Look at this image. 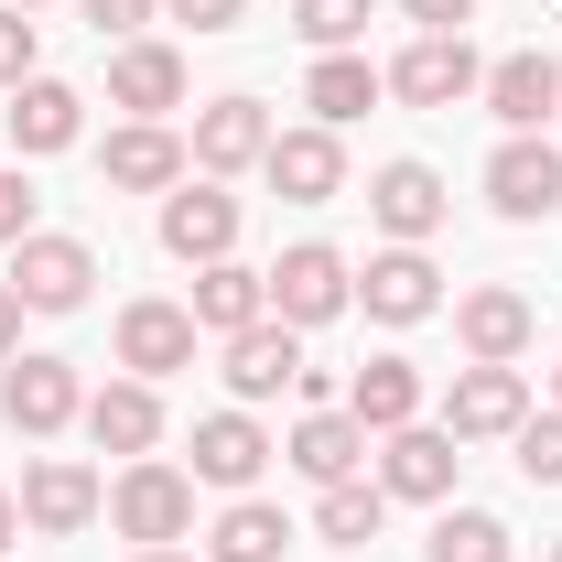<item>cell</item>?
Wrapping results in <instances>:
<instances>
[{"label": "cell", "mask_w": 562, "mask_h": 562, "mask_svg": "<svg viewBox=\"0 0 562 562\" xmlns=\"http://www.w3.org/2000/svg\"><path fill=\"white\" fill-rule=\"evenodd\" d=\"M87 281H98V249H87V238H44V227H33V238L11 249V292H22V314H76Z\"/></svg>", "instance_id": "obj_3"}, {"label": "cell", "mask_w": 562, "mask_h": 562, "mask_svg": "<svg viewBox=\"0 0 562 562\" xmlns=\"http://www.w3.org/2000/svg\"><path fill=\"white\" fill-rule=\"evenodd\" d=\"M281 454H292V465H303L314 487H347L357 465H368V422H357V412H303Z\"/></svg>", "instance_id": "obj_21"}, {"label": "cell", "mask_w": 562, "mask_h": 562, "mask_svg": "<svg viewBox=\"0 0 562 562\" xmlns=\"http://www.w3.org/2000/svg\"><path fill=\"white\" fill-rule=\"evenodd\" d=\"M476 98H487V109H497V120H508V131H541V120H552V109H562V66H552V55H541V44H530V55H497Z\"/></svg>", "instance_id": "obj_19"}, {"label": "cell", "mask_w": 562, "mask_h": 562, "mask_svg": "<svg viewBox=\"0 0 562 562\" xmlns=\"http://www.w3.org/2000/svg\"><path fill=\"white\" fill-rule=\"evenodd\" d=\"M22 519H33V530H55V541H76V530L98 519V476H87L76 454H44V465L22 476Z\"/></svg>", "instance_id": "obj_20"}, {"label": "cell", "mask_w": 562, "mask_h": 562, "mask_svg": "<svg viewBox=\"0 0 562 562\" xmlns=\"http://www.w3.org/2000/svg\"><path fill=\"white\" fill-rule=\"evenodd\" d=\"M368 11H379V0H292V33L325 44V55H347L357 33H368Z\"/></svg>", "instance_id": "obj_31"}, {"label": "cell", "mask_w": 562, "mask_h": 562, "mask_svg": "<svg viewBox=\"0 0 562 562\" xmlns=\"http://www.w3.org/2000/svg\"><path fill=\"white\" fill-rule=\"evenodd\" d=\"M162 11H173V22H195V33H238V11H249V0H162Z\"/></svg>", "instance_id": "obj_36"}, {"label": "cell", "mask_w": 562, "mask_h": 562, "mask_svg": "<svg viewBox=\"0 0 562 562\" xmlns=\"http://www.w3.org/2000/svg\"><path fill=\"white\" fill-rule=\"evenodd\" d=\"M109 519L131 530L140 552H173V541L195 530V476H184V465H151V454H140L131 476L109 487Z\"/></svg>", "instance_id": "obj_1"}, {"label": "cell", "mask_w": 562, "mask_h": 562, "mask_svg": "<svg viewBox=\"0 0 562 562\" xmlns=\"http://www.w3.org/2000/svg\"><path fill=\"white\" fill-rule=\"evenodd\" d=\"M443 206H454V195H443V173H432V162H390V173L368 184V216H379L401 249H422V238L443 227Z\"/></svg>", "instance_id": "obj_11"}, {"label": "cell", "mask_w": 562, "mask_h": 562, "mask_svg": "<svg viewBox=\"0 0 562 562\" xmlns=\"http://www.w3.org/2000/svg\"><path fill=\"white\" fill-rule=\"evenodd\" d=\"M195 336H206V325H195L184 303H131V314H120V368H131V379H173V368H195Z\"/></svg>", "instance_id": "obj_9"}, {"label": "cell", "mask_w": 562, "mask_h": 562, "mask_svg": "<svg viewBox=\"0 0 562 562\" xmlns=\"http://www.w3.org/2000/svg\"><path fill=\"white\" fill-rule=\"evenodd\" d=\"M76 11H87V22H98V33H140V22H151V11H162V0H76Z\"/></svg>", "instance_id": "obj_35"}, {"label": "cell", "mask_w": 562, "mask_h": 562, "mask_svg": "<svg viewBox=\"0 0 562 562\" xmlns=\"http://www.w3.org/2000/svg\"><path fill=\"white\" fill-rule=\"evenodd\" d=\"M552 562H562V541H552Z\"/></svg>", "instance_id": "obj_43"}, {"label": "cell", "mask_w": 562, "mask_h": 562, "mask_svg": "<svg viewBox=\"0 0 562 562\" xmlns=\"http://www.w3.org/2000/svg\"><path fill=\"white\" fill-rule=\"evenodd\" d=\"M260 173H271L292 206H325V195L347 184V151H336V131L314 120V131H271V162H260Z\"/></svg>", "instance_id": "obj_12"}, {"label": "cell", "mask_w": 562, "mask_h": 562, "mask_svg": "<svg viewBox=\"0 0 562 562\" xmlns=\"http://www.w3.org/2000/svg\"><path fill=\"white\" fill-rule=\"evenodd\" d=\"M22 336V292H11V271H0V347Z\"/></svg>", "instance_id": "obj_38"}, {"label": "cell", "mask_w": 562, "mask_h": 562, "mask_svg": "<svg viewBox=\"0 0 562 562\" xmlns=\"http://www.w3.org/2000/svg\"><path fill=\"white\" fill-rule=\"evenodd\" d=\"M357 303V281H347V260L325 249V238H303V249H281V271H271V325H336Z\"/></svg>", "instance_id": "obj_2"}, {"label": "cell", "mask_w": 562, "mask_h": 562, "mask_svg": "<svg viewBox=\"0 0 562 562\" xmlns=\"http://www.w3.org/2000/svg\"><path fill=\"white\" fill-rule=\"evenodd\" d=\"M162 249L173 260H227L238 249V195H216V184H184V195H162Z\"/></svg>", "instance_id": "obj_10"}, {"label": "cell", "mask_w": 562, "mask_h": 562, "mask_svg": "<svg viewBox=\"0 0 562 562\" xmlns=\"http://www.w3.org/2000/svg\"><path fill=\"white\" fill-rule=\"evenodd\" d=\"M22 238H33V184L0 162V249H22Z\"/></svg>", "instance_id": "obj_33"}, {"label": "cell", "mask_w": 562, "mask_h": 562, "mask_svg": "<svg viewBox=\"0 0 562 562\" xmlns=\"http://www.w3.org/2000/svg\"><path fill=\"white\" fill-rule=\"evenodd\" d=\"M357 303H368L379 325H422V314L443 303V271H432L422 249H379V260H368V281H357Z\"/></svg>", "instance_id": "obj_18"}, {"label": "cell", "mask_w": 562, "mask_h": 562, "mask_svg": "<svg viewBox=\"0 0 562 562\" xmlns=\"http://www.w3.org/2000/svg\"><path fill=\"white\" fill-rule=\"evenodd\" d=\"M519 422H530V379H519V368H465L454 401H443V432H454V443H497V432H519Z\"/></svg>", "instance_id": "obj_8"}, {"label": "cell", "mask_w": 562, "mask_h": 562, "mask_svg": "<svg viewBox=\"0 0 562 562\" xmlns=\"http://www.w3.org/2000/svg\"><path fill=\"white\" fill-rule=\"evenodd\" d=\"M98 173H109L120 195H162V184H184V140L162 131V120H131V131H109Z\"/></svg>", "instance_id": "obj_14"}, {"label": "cell", "mask_w": 562, "mask_h": 562, "mask_svg": "<svg viewBox=\"0 0 562 562\" xmlns=\"http://www.w3.org/2000/svg\"><path fill=\"white\" fill-rule=\"evenodd\" d=\"M206 336H249L260 314H271V271H249V260H206L195 271V303H184Z\"/></svg>", "instance_id": "obj_17"}, {"label": "cell", "mask_w": 562, "mask_h": 562, "mask_svg": "<svg viewBox=\"0 0 562 562\" xmlns=\"http://www.w3.org/2000/svg\"><path fill=\"white\" fill-rule=\"evenodd\" d=\"M379 519H390V487H368V476H347V487H325V497H314V530H325L336 552L379 541Z\"/></svg>", "instance_id": "obj_28"}, {"label": "cell", "mask_w": 562, "mask_h": 562, "mask_svg": "<svg viewBox=\"0 0 562 562\" xmlns=\"http://www.w3.org/2000/svg\"><path fill=\"white\" fill-rule=\"evenodd\" d=\"M87 432H98V454H151L162 443V401H151V379H109L98 401H87Z\"/></svg>", "instance_id": "obj_22"}, {"label": "cell", "mask_w": 562, "mask_h": 562, "mask_svg": "<svg viewBox=\"0 0 562 562\" xmlns=\"http://www.w3.org/2000/svg\"><path fill=\"white\" fill-rule=\"evenodd\" d=\"M76 412H87V390H76L66 357H22V368H0V422H11V432L44 443V432H66Z\"/></svg>", "instance_id": "obj_5"}, {"label": "cell", "mask_w": 562, "mask_h": 562, "mask_svg": "<svg viewBox=\"0 0 562 562\" xmlns=\"http://www.w3.org/2000/svg\"><path fill=\"white\" fill-rule=\"evenodd\" d=\"M195 162H206V173L271 162V109H260V98H216V109H195Z\"/></svg>", "instance_id": "obj_13"}, {"label": "cell", "mask_w": 562, "mask_h": 562, "mask_svg": "<svg viewBox=\"0 0 562 562\" xmlns=\"http://www.w3.org/2000/svg\"><path fill=\"white\" fill-rule=\"evenodd\" d=\"M140 562H184V552H140Z\"/></svg>", "instance_id": "obj_41"}, {"label": "cell", "mask_w": 562, "mask_h": 562, "mask_svg": "<svg viewBox=\"0 0 562 562\" xmlns=\"http://www.w3.org/2000/svg\"><path fill=\"white\" fill-rule=\"evenodd\" d=\"M303 109H314L325 131H347L357 109H379V66H368V55H325V66L303 76Z\"/></svg>", "instance_id": "obj_27"}, {"label": "cell", "mask_w": 562, "mask_h": 562, "mask_svg": "<svg viewBox=\"0 0 562 562\" xmlns=\"http://www.w3.org/2000/svg\"><path fill=\"white\" fill-rule=\"evenodd\" d=\"M487 206H497V216H519V227L562 206V151H552L541 131H508V140H497V162H487Z\"/></svg>", "instance_id": "obj_4"}, {"label": "cell", "mask_w": 562, "mask_h": 562, "mask_svg": "<svg viewBox=\"0 0 562 562\" xmlns=\"http://www.w3.org/2000/svg\"><path fill=\"white\" fill-rule=\"evenodd\" d=\"M260 465H271V432L249 412H206L195 422V476H206V487H249Z\"/></svg>", "instance_id": "obj_24"}, {"label": "cell", "mask_w": 562, "mask_h": 562, "mask_svg": "<svg viewBox=\"0 0 562 562\" xmlns=\"http://www.w3.org/2000/svg\"><path fill=\"white\" fill-rule=\"evenodd\" d=\"M303 379V347H292V325H249V336H227V390L238 401H271V390H292Z\"/></svg>", "instance_id": "obj_25"}, {"label": "cell", "mask_w": 562, "mask_h": 562, "mask_svg": "<svg viewBox=\"0 0 562 562\" xmlns=\"http://www.w3.org/2000/svg\"><path fill=\"white\" fill-rule=\"evenodd\" d=\"M422 562H508V519H487V508H443L432 541H422Z\"/></svg>", "instance_id": "obj_30"}, {"label": "cell", "mask_w": 562, "mask_h": 562, "mask_svg": "<svg viewBox=\"0 0 562 562\" xmlns=\"http://www.w3.org/2000/svg\"><path fill=\"white\" fill-rule=\"evenodd\" d=\"M76 120H87V98H76L66 76H22L11 87V151H66Z\"/></svg>", "instance_id": "obj_23"}, {"label": "cell", "mask_w": 562, "mask_h": 562, "mask_svg": "<svg viewBox=\"0 0 562 562\" xmlns=\"http://www.w3.org/2000/svg\"><path fill=\"white\" fill-rule=\"evenodd\" d=\"M390 87H401L412 109H454V98H476V87H487V66H476V44H465V33H422L412 55L390 66Z\"/></svg>", "instance_id": "obj_7"}, {"label": "cell", "mask_w": 562, "mask_h": 562, "mask_svg": "<svg viewBox=\"0 0 562 562\" xmlns=\"http://www.w3.org/2000/svg\"><path fill=\"white\" fill-rule=\"evenodd\" d=\"M11 530H22V497H0V552H11Z\"/></svg>", "instance_id": "obj_39"}, {"label": "cell", "mask_w": 562, "mask_h": 562, "mask_svg": "<svg viewBox=\"0 0 562 562\" xmlns=\"http://www.w3.org/2000/svg\"><path fill=\"white\" fill-rule=\"evenodd\" d=\"M552 390H562V368H552Z\"/></svg>", "instance_id": "obj_42"}, {"label": "cell", "mask_w": 562, "mask_h": 562, "mask_svg": "<svg viewBox=\"0 0 562 562\" xmlns=\"http://www.w3.org/2000/svg\"><path fill=\"white\" fill-rule=\"evenodd\" d=\"M454 336H465V357H476V368H508V357L530 347V292H508V281L465 292V303H454Z\"/></svg>", "instance_id": "obj_15"}, {"label": "cell", "mask_w": 562, "mask_h": 562, "mask_svg": "<svg viewBox=\"0 0 562 562\" xmlns=\"http://www.w3.org/2000/svg\"><path fill=\"white\" fill-rule=\"evenodd\" d=\"M33 76V11H0V87Z\"/></svg>", "instance_id": "obj_34"}, {"label": "cell", "mask_w": 562, "mask_h": 562, "mask_svg": "<svg viewBox=\"0 0 562 562\" xmlns=\"http://www.w3.org/2000/svg\"><path fill=\"white\" fill-rule=\"evenodd\" d=\"M281 541H292V519H281V508H260V497H238V508L206 530L216 562H281Z\"/></svg>", "instance_id": "obj_29"}, {"label": "cell", "mask_w": 562, "mask_h": 562, "mask_svg": "<svg viewBox=\"0 0 562 562\" xmlns=\"http://www.w3.org/2000/svg\"><path fill=\"white\" fill-rule=\"evenodd\" d=\"M454 432L443 422H401V432H379V487L390 497H454Z\"/></svg>", "instance_id": "obj_6"}, {"label": "cell", "mask_w": 562, "mask_h": 562, "mask_svg": "<svg viewBox=\"0 0 562 562\" xmlns=\"http://www.w3.org/2000/svg\"><path fill=\"white\" fill-rule=\"evenodd\" d=\"M347 412L368 422V432H401V422H422V368L412 357H368L347 379Z\"/></svg>", "instance_id": "obj_26"}, {"label": "cell", "mask_w": 562, "mask_h": 562, "mask_svg": "<svg viewBox=\"0 0 562 562\" xmlns=\"http://www.w3.org/2000/svg\"><path fill=\"white\" fill-rule=\"evenodd\" d=\"M401 11H412L422 33H465V11H476V0H401Z\"/></svg>", "instance_id": "obj_37"}, {"label": "cell", "mask_w": 562, "mask_h": 562, "mask_svg": "<svg viewBox=\"0 0 562 562\" xmlns=\"http://www.w3.org/2000/svg\"><path fill=\"white\" fill-rule=\"evenodd\" d=\"M0 11H44V0H0Z\"/></svg>", "instance_id": "obj_40"}, {"label": "cell", "mask_w": 562, "mask_h": 562, "mask_svg": "<svg viewBox=\"0 0 562 562\" xmlns=\"http://www.w3.org/2000/svg\"><path fill=\"white\" fill-rule=\"evenodd\" d=\"M109 109H131V120L184 109V55H173V44H120V55H109Z\"/></svg>", "instance_id": "obj_16"}, {"label": "cell", "mask_w": 562, "mask_h": 562, "mask_svg": "<svg viewBox=\"0 0 562 562\" xmlns=\"http://www.w3.org/2000/svg\"><path fill=\"white\" fill-rule=\"evenodd\" d=\"M519 476H530V487H562V412L519 422Z\"/></svg>", "instance_id": "obj_32"}]
</instances>
